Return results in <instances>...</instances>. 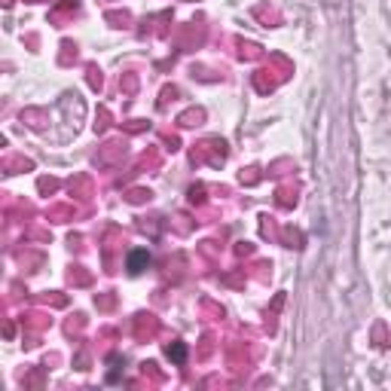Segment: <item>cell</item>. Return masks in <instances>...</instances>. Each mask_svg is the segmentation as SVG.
<instances>
[{"mask_svg":"<svg viewBox=\"0 0 391 391\" xmlns=\"http://www.w3.org/2000/svg\"><path fill=\"white\" fill-rule=\"evenodd\" d=\"M150 263H153V254H150L147 248H132L129 251V257H126L129 276H141V272H147Z\"/></svg>","mask_w":391,"mask_h":391,"instance_id":"6da1fadb","label":"cell"},{"mask_svg":"<svg viewBox=\"0 0 391 391\" xmlns=\"http://www.w3.org/2000/svg\"><path fill=\"white\" fill-rule=\"evenodd\" d=\"M166 355H168V361L171 364H177V367H183L187 364V342H181V339H175V342H168L166 346Z\"/></svg>","mask_w":391,"mask_h":391,"instance_id":"7a4b0ae2","label":"cell"}]
</instances>
